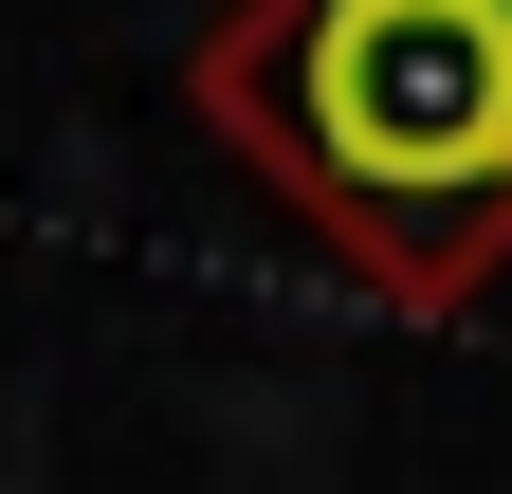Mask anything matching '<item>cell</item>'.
Segmentation results:
<instances>
[{"mask_svg": "<svg viewBox=\"0 0 512 494\" xmlns=\"http://www.w3.org/2000/svg\"><path fill=\"white\" fill-rule=\"evenodd\" d=\"M202 129L403 312H476L512 257V0H220Z\"/></svg>", "mask_w": 512, "mask_h": 494, "instance_id": "1", "label": "cell"}]
</instances>
